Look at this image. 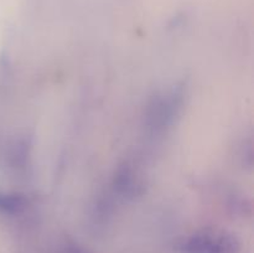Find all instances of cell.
Wrapping results in <instances>:
<instances>
[{
    "label": "cell",
    "mask_w": 254,
    "mask_h": 253,
    "mask_svg": "<svg viewBox=\"0 0 254 253\" xmlns=\"http://www.w3.org/2000/svg\"><path fill=\"white\" fill-rule=\"evenodd\" d=\"M240 250L238 238L222 228H203L181 245L183 253H240Z\"/></svg>",
    "instance_id": "obj_1"
},
{
    "label": "cell",
    "mask_w": 254,
    "mask_h": 253,
    "mask_svg": "<svg viewBox=\"0 0 254 253\" xmlns=\"http://www.w3.org/2000/svg\"><path fill=\"white\" fill-rule=\"evenodd\" d=\"M181 103L183 96L175 89L154 96L145 109L146 126L153 133H163L174 123L180 112Z\"/></svg>",
    "instance_id": "obj_2"
},
{
    "label": "cell",
    "mask_w": 254,
    "mask_h": 253,
    "mask_svg": "<svg viewBox=\"0 0 254 253\" xmlns=\"http://www.w3.org/2000/svg\"><path fill=\"white\" fill-rule=\"evenodd\" d=\"M146 188V175L135 161H124L113 178L114 192L126 200H135L143 195Z\"/></svg>",
    "instance_id": "obj_3"
},
{
    "label": "cell",
    "mask_w": 254,
    "mask_h": 253,
    "mask_svg": "<svg viewBox=\"0 0 254 253\" xmlns=\"http://www.w3.org/2000/svg\"><path fill=\"white\" fill-rule=\"evenodd\" d=\"M31 200L20 192H0V215L7 217L21 216L30 211Z\"/></svg>",
    "instance_id": "obj_4"
}]
</instances>
